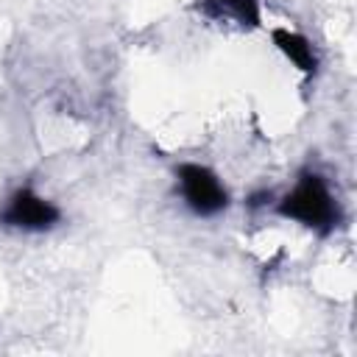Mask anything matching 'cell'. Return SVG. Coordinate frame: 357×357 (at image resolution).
<instances>
[{
	"instance_id": "cell-1",
	"label": "cell",
	"mask_w": 357,
	"mask_h": 357,
	"mask_svg": "<svg viewBox=\"0 0 357 357\" xmlns=\"http://www.w3.org/2000/svg\"><path fill=\"white\" fill-rule=\"evenodd\" d=\"M273 209L279 218L293 220L318 237L335 234L343 223V209H340L335 190L329 187L326 176L312 167L296 176L293 187L282 198H276Z\"/></svg>"
},
{
	"instance_id": "cell-2",
	"label": "cell",
	"mask_w": 357,
	"mask_h": 357,
	"mask_svg": "<svg viewBox=\"0 0 357 357\" xmlns=\"http://www.w3.org/2000/svg\"><path fill=\"white\" fill-rule=\"evenodd\" d=\"M176 190L195 218H218L229 209V190L223 178L201 162H181L176 167Z\"/></svg>"
},
{
	"instance_id": "cell-3",
	"label": "cell",
	"mask_w": 357,
	"mask_h": 357,
	"mask_svg": "<svg viewBox=\"0 0 357 357\" xmlns=\"http://www.w3.org/2000/svg\"><path fill=\"white\" fill-rule=\"evenodd\" d=\"M61 223V209L33 187H17L0 206V226L25 234H45Z\"/></svg>"
},
{
	"instance_id": "cell-4",
	"label": "cell",
	"mask_w": 357,
	"mask_h": 357,
	"mask_svg": "<svg viewBox=\"0 0 357 357\" xmlns=\"http://www.w3.org/2000/svg\"><path fill=\"white\" fill-rule=\"evenodd\" d=\"M198 8L209 20L237 25L240 31L262 28V0H198Z\"/></svg>"
},
{
	"instance_id": "cell-5",
	"label": "cell",
	"mask_w": 357,
	"mask_h": 357,
	"mask_svg": "<svg viewBox=\"0 0 357 357\" xmlns=\"http://www.w3.org/2000/svg\"><path fill=\"white\" fill-rule=\"evenodd\" d=\"M271 39H273V47L298 70L304 73L307 78H315L318 75V50L315 45L298 33V31H290V28H271Z\"/></svg>"
}]
</instances>
